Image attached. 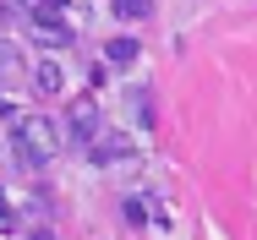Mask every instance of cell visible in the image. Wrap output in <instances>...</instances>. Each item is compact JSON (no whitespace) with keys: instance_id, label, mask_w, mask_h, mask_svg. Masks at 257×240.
Returning <instances> with one entry per match:
<instances>
[{"instance_id":"cell-11","label":"cell","mask_w":257,"mask_h":240,"mask_svg":"<svg viewBox=\"0 0 257 240\" xmlns=\"http://www.w3.org/2000/svg\"><path fill=\"white\" fill-rule=\"evenodd\" d=\"M39 11H66V0H39Z\"/></svg>"},{"instance_id":"cell-10","label":"cell","mask_w":257,"mask_h":240,"mask_svg":"<svg viewBox=\"0 0 257 240\" xmlns=\"http://www.w3.org/2000/svg\"><path fill=\"white\" fill-rule=\"evenodd\" d=\"M11 229H17V213H6V207H0V235H11Z\"/></svg>"},{"instance_id":"cell-2","label":"cell","mask_w":257,"mask_h":240,"mask_svg":"<svg viewBox=\"0 0 257 240\" xmlns=\"http://www.w3.org/2000/svg\"><path fill=\"white\" fill-rule=\"evenodd\" d=\"M28 33H33V44H44V49H66L71 44V28L60 22V11H33V17H28Z\"/></svg>"},{"instance_id":"cell-6","label":"cell","mask_w":257,"mask_h":240,"mask_svg":"<svg viewBox=\"0 0 257 240\" xmlns=\"http://www.w3.org/2000/svg\"><path fill=\"white\" fill-rule=\"evenodd\" d=\"M33 82H39V93H60V88H66V71H60V66H55V60H39V66H33Z\"/></svg>"},{"instance_id":"cell-4","label":"cell","mask_w":257,"mask_h":240,"mask_svg":"<svg viewBox=\"0 0 257 240\" xmlns=\"http://www.w3.org/2000/svg\"><path fill=\"white\" fill-rule=\"evenodd\" d=\"M93 131H99V109L82 98V104H71V142H93Z\"/></svg>"},{"instance_id":"cell-12","label":"cell","mask_w":257,"mask_h":240,"mask_svg":"<svg viewBox=\"0 0 257 240\" xmlns=\"http://www.w3.org/2000/svg\"><path fill=\"white\" fill-rule=\"evenodd\" d=\"M33 240H50V235H44V229H39V235H33Z\"/></svg>"},{"instance_id":"cell-13","label":"cell","mask_w":257,"mask_h":240,"mask_svg":"<svg viewBox=\"0 0 257 240\" xmlns=\"http://www.w3.org/2000/svg\"><path fill=\"white\" fill-rule=\"evenodd\" d=\"M0 207H6V191H0Z\"/></svg>"},{"instance_id":"cell-9","label":"cell","mask_w":257,"mask_h":240,"mask_svg":"<svg viewBox=\"0 0 257 240\" xmlns=\"http://www.w3.org/2000/svg\"><path fill=\"white\" fill-rule=\"evenodd\" d=\"M6 11H17V17H33V11H39V0H6Z\"/></svg>"},{"instance_id":"cell-3","label":"cell","mask_w":257,"mask_h":240,"mask_svg":"<svg viewBox=\"0 0 257 240\" xmlns=\"http://www.w3.org/2000/svg\"><path fill=\"white\" fill-rule=\"evenodd\" d=\"M88 158H93V164L137 158V142H132V137H120V131H104V137H93V142H88Z\"/></svg>"},{"instance_id":"cell-7","label":"cell","mask_w":257,"mask_h":240,"mask_svg":"<svg viewBox=\"0 0 257 240\" xmlns=\"http://www.w3.org/2000/svg\"><path fill=\"white\" fill-rule=\"evenodd\" d=\"M115 17L120 22H143V17H154V0H115Z\"/></svg>"},{"instance_id":"cell-1","label":"cell","mask_w":257,"mask_h":240,"mask_svg":"<svg viewBox=\"0 0 257 240\" xmlns=\"http://www.w3.org/2000/svg\"><path fill=\"white\" fill-rule=\"evenodd\" d=\"M60 137H55V120L50 115H17V131H11V153L28 164V169H39V164H50Z\"/></svg>"},{"instance_id":"cell-5","label":"cell","mask_w":257,"mask_h":240,"mask_svg":"<svg viewBox=\"0 0 257 240\" xmlns=\"http://www.w3.org/2000/svg\"><path fill=\"white\" fill-rule=\"evenodd\" d=\"M137 55H143V49H137V39H109V44H104V66H109V71H126Z\"/></svg>"},{"instance_id":"cell-8","label":"cell","mask_w":257,"mask_h":240,"mask_svg":"<svg viewBox=\"0 0 257 240\" xmlns=\"http://www.w3.org/2000/svg\"><path fill=\"white\" fill-rule=\"evenodd\" d=\"M132 115H137V120H143V126H148V120H154V98L143 93V88H137V93H132Z\"/></svg>"}]
</instances>
